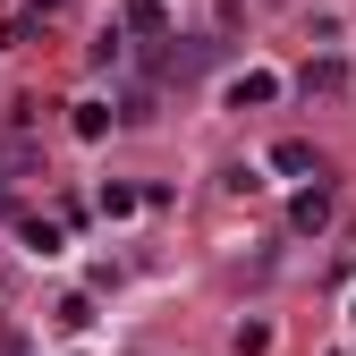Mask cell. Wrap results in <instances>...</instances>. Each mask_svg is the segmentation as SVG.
Listing matches in <instances>:
<instances>
[{"mask_svg":"<svg viewBox=\"0 0 356 356\" xmlns=\"http://www.w3.org/2000/svg\"><path fill=\"white\" fill-rule=\"evenodd\" d=\"M289 229H297V238H323V229H331V187H323V178H314V187H297Z\"/></svg>","mask_w":356,"mask_h":356,"instance_id":"cell-1","label":"cell"},{"mask_svg":"<svg viewBox=\"0 0 356 356\" xmlns=\"http://www.w3.org/2000/svg\"><path fill=\"white\" fill-rule=\"evenodd\" d=\"M272 94H280V76H272V68H246V76L229 85V102H238V111H263Z\"/></svg>","mask_w":356,"mask_h":356,"instance_id":"cell-2","label":"cell"},{"mask_svg":"<svg viewBox=\"0 0 356 356\" xmlns=\"http://www.w3.org/2000/svg\"><path fill=\"white\" fill-rule=\"evenodd\" d=\"M272 170L305 178V170H323V161H314V145H305V136H280V145H272Z\"/></svg>","mask_w":356,"mask_h":356,"instance_id":"cell-3","label":"cell"},{"mask_svg":"<svg viewBox=\"0 0 356 356\" xmlns=\"http://www.w3.org/2000/svg\"><path fill=\"white\" fill-rule=\"evenodd\" d=\"M127 26L153 34V42H170V9H161V0H127Z\"/></svg>","mask_w":356,"mask_h":356,"instance_id":"cell-4","label":"cell"},{"mask_svg":"<svg viewBox=\"0 0 356 356\" xmlns=\"http://www.w3.org/2000/svg\"><path fill=\"white\" fill-rule=\"evenodd\" d=\"M68 127H76L85 145H94V136H111V102H76V119H68Z\"/></svg>","mask_w":356,"mask_h":356,"instance_id":"cell-5","label":"cell"},{"mask_svg":"<svg viewBox=\"0 0 356 356\" xmlns=\"http://www.w3.org/2000/svg\"><path fill=\"white\" fill-rule=\"evenodd\" d=\"M136 204H145L136 187H102V195H94V212H102V220H127V212H136Z\"/></svg>","mask_w":356,"mask_h":356,"instance_id":"cell-6","label":"cell"},{"mask_svg":"<svg viewBox=\"0 0 356 356\" xmlns=\"http://www.w3.org/2000/svg\"><path fill=\"white\" fill-rule=\"evenodd\" d=\"M51 323H60V331H85V323H94V305H85V297H60V305H51Z\"/></svg>","mask_w":356,"mask_h":356,"instance_id":"cell-7","label":"cell"}]
</instances>
